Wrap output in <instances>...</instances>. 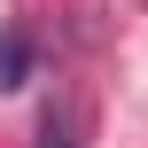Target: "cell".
Listing matches in <instances>:
<instances>
[{
	"label": "cell",
	"instance_id": "cell-1",
	"mask_svg": "<svg viewBox=\"0 0 148 148\" xmlns=\"http://www.w3.org/2000/svg\"><path fill=\"white\" fill-rule=\"evenodd\" d=\"M23 78H31V39L8 23V31H0V94H8V86H23Z\"/></svg>",
	"mask_w": 148,
	"mask_h": 148
},
{
	"label": "cell",
	"instance_id": "cell-2",
	"mask_svg": "<svg viewBox=\"0 0 148 148\" xmlns=\"http://www.w3.org/2000/svg\"><path fill=\"white\" fill-rule=\"evenodd\" d=\"M39 148H78L70 140V109H47L39 117Z\"/></svg>",
	"mask_w": 148,
	"mask_h": 148
}]
</instances>
